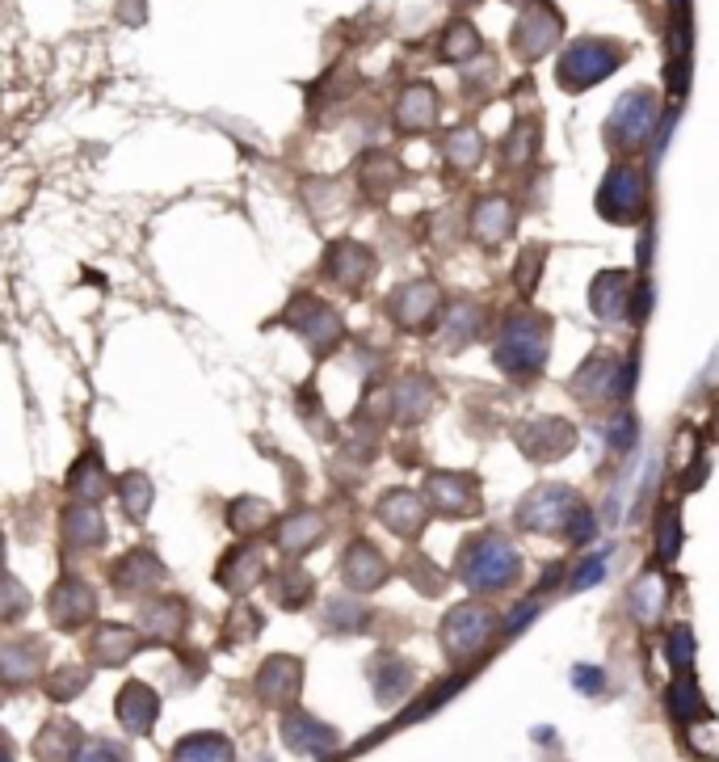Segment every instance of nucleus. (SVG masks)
Segmentation results:
<instances>
[{
    "label": "nucleus",
    "mask_w": 719,
    "mask_h": 762,
    "mask_svg": "<svg viewBox=\"0 0 719 762\" xmlns=\"http://www.w3.org/2000/svg\"><path fill=\"white\" fill-rule=\"evenodd\" d=\"M657 131V94L652 89H631L614 101V115L605 123V139L619 153H636Z\"/></svg>",
    "instance_id": "9"
},
{
    "label": "nucleus",
    "mask_w": 719,
    "mask_h": 762,
    "mask_svg": "<svg viewBox=\"0 0 719 762\" xmlns=\"http://www.w3.org/2000/svg\"><path fill=\"white\" fill-rule=\"evenodd\" d=\"M68 489L76 494V501H89V506L110 494V472H106V463H101L97 451L76 459L72 472H68Z\"/></svg>",
    "instance_id": "24"
},
{
    "label": "nucleus",
    "mask_w": 719,
    "mask_h": 762,
    "mask_svg": "<svg viewBox=\"0 0 719 762\" xmlns=\"http://www.w3.org/2000/svg\"><path fill=\"white\" fill-rule=\"evenodd\" d=\"M492 632H496V615L484 603H463V607H454L446 615L442 645H446V653H451L454 662H463V657H475L480 648L489 645Z\"/></svg>",
    "instance_id": "12"
},
{
    "label": "nucleus",
    "mask_w": 719,
    "mask_h": 762,
    "mask_svg": "<svg viewBox=\"0 0 719 762\" xmlns=\"http://www.w3.org/2000/svg\"><path fill=\"white\" fill-rule=\"evenodd\" d=\"M425 501L430 510H437L442 518H475L484 510V497H480V480L472 472H430L425 477Z\"/></svg>",
    "instance_id": "11"
},
{
    "label": "nucleus",
    "mask_w": 719,
    "mask_h": 762,
    "mask_svg": "<svg viewBox=\"0 0 719 762\" xmlns=\"http://www.w3.org/2000/svg\"><path fill=\"white\" fill-rule=\"evenodd\" d=\"M362 190H366V198H387V194L400 186V177H404V169H400V160L392 153H366V160H362Z\"/></svg>",
    "instance_id": "25"
},
{
    "label": "nucleus",
    "mask_w": 719,
    "mask_h": 762,
    "mask_svg": "<svg viewBox=\"0 0 719 762\" xmlns=\"http://www.w3.org/2000/svg\"><path fill=\"white\" fill-rule=\"evenodd\" d=\"M551 324L548 312H534V307H513L501 316L496 333H492V362L496 371H505L510 380H534L551 354Z\"/></svg>",
    "instance_id": "2"
},
{
    "label": "nucleus",
    "mask_w": 719,
    "mask_h": 762,
    "mask_svg": "<svg viewBox=\"0 0 719 762\" xmlns=\"http://www.w3.org/2000/svg\"><path fill=\"white\" fill-rule=\"evenodd\" d=\"M585 304L593 312V321L605 324V329L643 324L648 321V304H652V286L636 279L631 270H602L589 283Z\"/></svg>",
    "instance_id": "4"
},
{
    "label": "nucleus",
    "mask_w": 719,
    "mask_h": 762,
    "mask_svg": "<svg viewBox=\"0 0 719 762\" xmlns=\"http://www.w3.org/2000/svg\"><path fill=\"white\" fill-rule=\"evenodd\" d=\"M480 35H475V26L467 18H454L446 26V35H442V59H451V63H467V59L480 56Z\"/></svg>",
    "instance_id": "31"
},
{
    "label": "nucleus",
    "mask_w": 719,
    "mask_h": 762,
    "mask_svg": "<svg viewBox=\"0 0 719 762\" xmlns=\"http://www.w3.org/2000/svg\"><path fill=\"white\" fill-rule=\"evenodd\" d=\"M321 539H324L321 515H290V518H283V527H278V544H283L286 553H307V548L321 544Z\"/></svg>",
    "instance_id": "29"
},
{
    "label": "nucleus",
    "mask_w": 719,
    "mask_h": 762,
    "mask_svg": "<svg viewBox=\"0 0 719 762\" xmlns=\"http://www.w3.org/2000/svg\"><path fill=\"white\" fill-rule=\"evenodd\" d=\"M598 215L605 224L636 228L648 215V177L636 165H614L605 173L602 190H598Z\"/></svg>",
    "instance_id": "7"
},
{
    "label": "nucleus",
    "mask_w": 719,
    "mask_h": 762,
    "mask_svg": "<svg viewBox=\"0 0 719 762\" xmlns=\"http://www.w3.org/2000/svg\"><path fill=\"white\" fill-rule=\"evenodd\" d=\"M664 662H669L673 674L695 670V632H690V624H673L664 632Z\"/></svg>",
    "instance_id": "32"
},
{
    "label": "nucleus",
    "mask_w": 719,
    "mask_h": 762,
    "mask_svg": "<svg viewBox=\"0 0 719 762\" xmlns=\"http://www.w3.org/2000/svg\"><path fill=\"white\" fill-rule=\"evenodd\" d=\"M518 228V207H513V198L505 194H484V198H475L472 215H467V232H472L475 245L484 248H496L505 245Z\"/></svg>",
    "instance_id": "15"
},
{
    "label": "nucleus",
    "mask_w": 719,
    "mask_h": 762,
    "mask_svg": "<svg viewBox=\"0 0 719 762\" xmlns=\"http://www.w3.org/2000/svg\"><path fill=\"white\" fill-rule=\"evenodd\" d=\"M442 286L430 283V279H413V283H400L392 295H387V312L392 321L404 329V333H430L442 321Z\"/></svg>",
    "instance_id": "10"
},
{
    "label": "nucleus",
    "mask_w": 719,
    "mask_h": 762,
    "mask_svg": "<svg viewBox=\"0 0 719 762\" xmlns=\"http://www.w3.org/2000/svg\"><path fill=\"white\" fill-rule=\"evenodd\" d=\"M269 518H274V510H269V501H262V497H240V501H232V527H236V531H262Z\"/></svg>",
    "instance_id": "35"
},
{
    "label": "nucleus",
    "mask_w": 719,
    "mask_h": 762,
    "mask_svg": "<svg viewBox=\"0 0 719 762\" xmlns=\"http://www.w3.org/2000/svg\"><path fill=\"white\" fill-rule=\"evenodd\" d=\"M572 678H577V691H581V695H602V683H605L602 666H577L572 670Z\"/></svg>",
    "instance_id": "37"
},
{
    "label": "nucleus",
    "mask_w": 719,
    "mask_h": 762,
    "mask_svg": "<svg viewBox=\"0 0 719 762\" xmlns=\"http://www.w3.org/2000/svg\"><path fill=\"white\" fill-rule=\"evenodd\" d=\"M118 712H122V721L131 724V729H139V733H144V729L151 724V716H156V700H151L144 686L131 683V691L118 700Z\"/></svg>",
    "instance_id": "34"
},
{
    "label": "nucleus",
    "mask_w": 719,
    "mask_h": 762,
    "mask_svg": "<svg viewBox=\"0 0 719 762\" xmlns=\"http://www.w3.org/2000/svg\"><path fill=\"white\" fill-rule=\"evenodd\" d=\"M627 59L623 42L614 39H581L572 42L564 56H560V89H568V94H581V89H589V85H602L619 63Z\"/></svg>",
    "instance_id": "6"
},
{
    "label": "nucleus",
    "mask_w": 719,
    "mask_h": 762,
    "mask_svg": "<svg viewBox=\"0 0 719 762\" xmlns=\"http://www.w3.org/2000/svg\"><path fill=\"white\" fill-rule=\"evenodd\" d=\"M664 707H669V716H673L678 724L711 721V707H707V700H702V691L695 686V678H686V674H678L673 683L664 686Z\"/></svg>",
    "instance_id": "23"
},
{
    "label": "nucleus",
    "mask_w": 719,
    "mask_h": 762,
    "mask_svg": "<svg viewBox=\"0 0 719 762\" xmlns=\"http://www.w3.org/2000/svg\"><path fill=\"white\" fill-rule=\"evenodd\" d=\"M392 418L404 421V426H416V421H425L430 413H434L437 404V383L430 380V375H404V380L392 388Z\"/></svg>",
    "instance_id": "19"
},
{
    "label": "nucleus",
    "mask_w": 719,
    "mask_h": 762,
    "mask_svg": "<svg viewBox=\"0 0 719 762\" xmlns=\"http://www.w3.org/2000/svg\"><path fill=\"white\" fill-rule=\"evenodd\" d=\"M375 515L392 535H400V539H416V535L425 531V522H430V501H425V494L400 485V489H387V494L378 497Z\"/></svg>",
    "instance_id": "14"
},
{
    "label": "nucleus",
    "mask_w": 719,
    "mask_h": 762,
    "mask_svg": "<svg viewBox=\"0 0 719 762\" xmlns=\"http://www.w3.org/2000/svg\"><path fill=\"white\" fill-rule=\"evenodd\" d=\"M652 548L661 556V565H673L681 556V510L678 501H661L652 510Z\"/></svg>",
    "instance_id": "26"
},
{
    "label": "nucleus",
    "mask_w": 719,
    "mask_h": 762,
    "mask_svg": "<svg viewBox=\"0 0 719 762\" xmlns=\"http://www.w3.org/2000/svg\"><path fill=\"white\" fill-rule=\"evenodd\" d=\"M711 418H716V430H719V401H716V413H711Z\"/></svg>",
    "instance_id": "40"
},
{
    "label": "nucleus",
    "mask_w": 719,
    "mask_h": 762,
    "mask_svg": "<svg viewBox=\"0 0 719 762\" xmlns=\"http://www.w3.org/2000/svg\"><path fill=\"white\" fill-rule=\"evenodd\" d=\"M513 442L522 459L530 463H555V459H568L581 442V430L568 418H555V413H539V418H526L522 426H513Z\"/></svg>",
    "instance_id": "8"
},
{
    "label": "nucleus",
    "mask_w": 719,
    "mask_h": 762,
    "mask_svg": "<svg viewBox=\"0 0 719 762\" xmlns=\"http://www.w3.org/2000/svg\"><path fill=\"white\" fill-rule=\"evenodd\" d=\"M664 603H669V586H664L661 569L640 573V577L631 582V590H627V610H631V619L643 624V628H652V624L661 619Z\"/></svg>",
    "instance_id": "20"
},
{
    "label": "nucleus",
    "mask_w": 719,
    "mask_h": 762,
    "mask_svg": "<svg viewBox=\"0 0 719 762\" xmlns=\"http://www.w3.org/2000/svg\"><path fill=\"white\" fill-rule=\"evenodd\" d=\"M484 329H489L484 307L475 304V300H454L451 307H442L437 338H442V345H446V354H459V350H467L472 342H480V338H484Z\"/></svg>",
    "instance_id": "18"
},
{
    "label": "nucleus",
    "mask_w": 719,
    "mask_h": 762,
    "mask_svg": "<svg viewBox=\"0 0 719 762\" xmlns=\"http://www.w3.org/2000/svg\"><path fill=\"white\" fill-rule=\"evenodd\" d=\"M568 392L585 409H623L631 397L623 388V354L614 350H593L572 375H568Z\"/></svg>",
    "instance_id": "5"
},
{
    "label": "nucleus",
    "mask_w": 719,
    "mask_h": 762,
    "mask_svg": "<svg viewBox=\"0 0 719 762\" xmlns=\"http://www.w3.org/2000/svg\"><path fill=\"white\" fill-rule=\"evenodd\" d=\"M454 573L463 577V586L472 594H501L518 586L522 577V553L513 548L510 535L480 531L459 548V565Z\"/></svg>",
    "instance_id": "3"
},
{
    "label": "nucleus",
    "mask_w": 719,
    "mask_h": 762,
    "mask_svg": "<svg viewBox=\"0 0 719 762\" xmlns=\"http://www.w3.org/2000/svg\"><path fill=\"white\" fill-rule=\"evenodd\" d=\"M345 582L354 590H378L387 582V560H383L375 544H366V539L349 544V553H345Z\"/></svg>",
    "instance_id": "22"
},
{
    "label": "nucleus",
    "mask_w": 719,
    "mask_h": 762,
    "mask_svg": "<svg viewBox=\"0 0 719 762\" xmlns=\"http://www.w3.org/2000/svg\"><path fill=\"white\" fill-rule=\"evenodd\" d=\"M324 274L341 286V291H362L375 274V253L358 241H337L324 253Z\"/></svg>",
    "instance_id": "17"
},
{
    "label": "nucleus",
    "mask_w": 719,
    "mask_h": 762,
    "mask_svg": "<svg viewBox=\"0 0 719 762\" xmlns=\"http://www.w3.org/2000/svg\"><path fill=\"white\" fill-rule=\"evenodd\" d=\"M434 123H437V94H434V85L416 80V85H408V89L400 94V101H396V127L404 135H421V131H430Z\"/></svg>",
    "instance_id": "21"
},
{
    "label": "nucleus",
    "mask_w": 719,
    "mask_h": 762,
    "mask_svg": "<svg viewBox=\"0 0 719 762\" xmlns=\"http://www.w3.org/2000/svg\"><path fill=\"white\" fill-rule=\"evenodd\" d=\"M560 30H564V21H560V9H522V18L513 26V51L522 63H534V59L551 56V47L560 42Z\"/></svg>",
    "instance_id": "13"
},
{
    "label": "nucleus",
    "mask_w": 719,
    "mask_h": 762,
    "mask_svg": "<svg viewBox=\"0 0 719 762\" xmlns=\"http://www.w3.org/2000/svg\"><path fill=\"white\" fill-rule=\"evenodd\" d=\"M290 324L299 329L303 342L312 345V354H328L341 342V333H345L337 307H328L316 295H303L299 304H295V312H290Z\"/></svg>",
    "instance_id": "16"
},
{
    "label": "nucleus",
    "mask_w": 719,
    "mask_h": 762,
    "mask_svg": "<svg viewBox=\"0 0 719 762\" xmlns=\"http://www.w3.org/2000/svg\"><path fill=\"white\" fill-rule=\"evenodd\" d=\"M510 4H518V9H530V4H534V0H510Z\"/></svg>",
    "instance_id": "39"
},
{
    "label": "nucleus",
    "mask_w": 719,
    "mask_h": 762,
    "mask_svg": "<svg viewBox=\"0 0 719 762\" xmlns=\"http://www.w3.org/2000/svg\"><path fill=\"white\" fill-rule=\"evenodd\" d=\"M63 539L72 548H97L106 539V522H101V515L89 501H76V506L63 510Z\"/></svg>",
    "instance_id": "27"
},
{
    "label": "nucleus",
    "mask_w": 719,
    "mask_h": 762,
    "mask_svg": "<svg viewBox=\"0 0 719 762\" xmlns=\"http://www.w3.org/2000/svg\"><path fill=\"white\" fill-rule=\"evenodd\" d=\"M605 560H610V556H605V553H593V556H585V560H581V565H577V573H572V577H568V594L593 590V586H598V582H602V577H605Z\"/></svg>",
    "instance_id": "36"
},
{
    "label": "nucleus",
    "mask_w": 719,
    "mask_h": 762,
    "mask_svg": "<svg viewBox=\"0 0 719 762\" xmlns=\"http://www.w3.org/2000/svg\"><path fill=\"white\" fill-rule=\"evenodd\" d=\"M118 497H122V510L131 518H144L151 510V480L144 472H127L118 480Z\"/></svg>",
    "instance_id": "33"
},
{
    "label": "nucleus",
    "mask_w": 719,
    "mask_h": 762,
    "mask_svg": "<svg viewBox=\"0 0 719 762\" xmlns=\"http://www.w3.org/2000/svg\"><path fill=\"white\" fill-rule=\"evenodd\" d=\"M442 156H446V165L454 173H472L484 160V135L475 131V127H454L446 135V144H442Z\"/></svg>",
    "instance_id": "28"
},
{
    "label": "nucleus",
    "mask_w": 719,
    "mask_h": 762,
    "mask_svg": "<svg viewBox=\"0 0 719 762\" xmlns=\"http://www.w3.org/2000/svg\"><path fill=\"white\" fill-rule=\"evenodd\" d=\"M543 266H548V245H526L518 253V266H513V286L522 295V304L534 300L539 291V279H543Z\"/></svg>",
    "instance_id": "30"
},
{
    "label": "nucleus",
    "mask_w": 719,
    "mask_h": 762,
    "mask_svg": "<svg viewBox=\"0 0 719 762\" xmlns=\"http://www.w3.org/2000/svg\"><path fill=\"white\" fill-rule=\"evenodd\" d=\"M513 522L530 535L543 539H560L568 548H589L598 535V515L589 510V501L564 480H543L534 485L518 506H513Z\"/></svg>",
    "instance_id": "1"
},
{
    "label": "nucleus",
    "mask_w": 719,
    "mask_h": 762,
    "mask_svg": "<svg viewBox=\"0 0 719 762\" xmlns=\"http://www.w3.org/2000/svg\"><path fill=\"white\" fill-rule=\"evenodd\" d=\"M454 9H467V4H475V0H451Z\"/></svg>",
    "instance_id": "38"
}]
</instances>
